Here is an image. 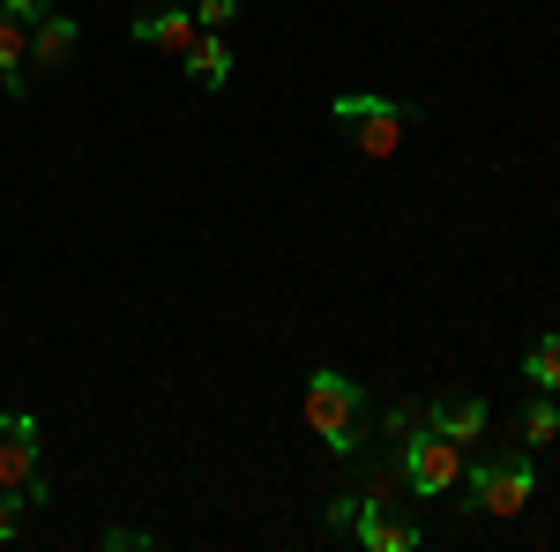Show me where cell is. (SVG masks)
Wrapping results in <instances>:
<instances>
[{"label":"cell","instance_id":"cell-1","mask_svg":"<svg viewBox=\"0 0 560 552\" xmlns=\"http://www.w3.org/2000/svg\"><path fill=\"white\" fill-rule=\"evenodd\" d=\"M300 411H306V425H314V441L337 448V456H351L359 433H366V396H359V381L337 374V366H314V374H306Z\"/></svg>","mask_w":560,"mask_h":552},{"label":"cell","instance_id":"cell-2","mask_svg":"<svg viewBox=\"0 0 560 552\" xmlns=\"http://www.w3.org/2000/svg\"><path fill=\"white\" fill-rule=\"evenodd\" d=\"M329 120H337V128H345L351 142H359V157H366V165H388V157L404 150V134H411V120H419V113H411L404 97H374V90H345V97L329 105Z\"/></svg>","mask_w":560,"mask_h":552},{"label":"cell","instance_id":"cell-3","mask_svg":"<svg viewBox=\"0 0 560 552\" xmlns=\"http://www.w3.org/2000/svg\"><path fill=\"white\" fill-rule=\"evenodd\" d=\"M464 485H471V508L486 515H523L530 508V456L523 448H509V456H478L471 470H464Z\"/></svg>","mask_w":560,"mask_h":552},{"label":"cell","instance_id":"cell-4","mask_svg":"<svg viewBox=\"0 0 560 552\" xmlns=\"http://www.w3.org/2000/svg\"><path fill=\"white\" fill-rule=\"evenodd\" d=\"M456 478H464V441L419 425V441H404V485H411L419 501H433V493H448Z\"/></svg>","mask_w":560,"mask_h":552},{"label":"cell","instance_id":"cell-5","mask_svg":"<svg viewBox=\"0 0 560 552\" xmlns=\"http://www.w3.org/2000/svg\"><path fill=\"white\" fill-rule=\"evenodd\" d=\"M23 485H38V419L0 411V493H23Z\"/></svg>","mask_w":560,"mask_h":552},{"label":"cell","instance_id":"cell-6","mask_svg":"<svg viewBox=\"0 0 560 552\" xmlns=\"http://www.w3.org/2000/svg\"><path fill=\"white\" fill-rule=\"evenodd\" d=\"M75 45H83V23H75V15H60V8H45L38 23H31V60H38V68H68V60H75Z\"/></svg>","mask_w":560,"mask_h":552},{"label":"cell","instance_id":"cell-7","mask_svg":"<svg viewBox=\"0 0 560 552\" xmlns=\"http://www.w3.org/2000/svg\"><path fill=\"white\" fill-rule=\"evenodd\" d=\"M359 545L366 552H419V522L388 515V501H366V515H359Z\"/></svg>","mask_w":560,"mask_h":552},{"label":"cell","instance_id":"cell-8","mask_svg":"<svg viewBox=\"0 0 560 552\" xmlns=\"http://www.w3.org/2000/svg\"><path fill=\"white\" fill-rule=\"evenodd\" d=\"M135 38L158 45V52H187V45L202 38V23H195V8H150V15L135 23Z\"/></svg>","mask_w":560,"mask_h":552},{"label":"cell","instance_id":"cell-9","mask_svg":"<svg viewBox=\"0 0 560 552\" xmlns=\"http://www.w3.org/2000/svg\"><path fill=\"white\" fill-rule=\"evenodd\" d=\"M31 23L23 15H0V90L8 97H31Z\"/></svg>","mask_w":560,"mask_h":552},{"label":"cell","instance_id":"cell-10","mask_svg":"<svg viewBox=\"0 0 560 552\" xmlns=\"http://www.w3.org/2000/svg\"><path fill=\"white\" fill-rule=\"evenodd\" d=\"M179 68H187V83L224 90V75H232V45H224V31H202V38L179 52Z\"/></svg>","mask_w":560,"mask_h":552},{"label":"cell","instance_id":"cell-11","mask_svg":"<svg viewBox=\"0 0 560 552\" xmlns=\"http://www.w3.org/2000/svg\"><path fill=\"white\" fill-rule=\"evenodd\" d=\"M427 425L448 433V441H478V433H486V403H478V396H441L427 411Z\"/></svg>","mask_w":560,"mask_h":552},{"label":"cell","instance_id":"cell-12","mask_svg":"<svg viewBox=\"0 0 560 552\" xmlns=\"http://www.w3.org/2000/svg\"><path fill=\"white\" fill-rule=\"evenodd\" d=\"M523 374L538 381V396H553V388H560V329H553V337H538L530 351H523Z\"/></svg>","mask_w":560,"mask_h":552},{"label":"cell","instance_id":"cell-13","mask_svg":"<svg viewBox=\"0 0 560 552\" xmlns=\"http://www.w3.org/2000/svg\"><path fill=\"white\" fill-rule=\"evenodd\" d=\"M553 433H560V411H553V403H546V396H538V403L523 411V441H530V448H546Z\"/></svg>","mask_w":560,"mask_h":552},{"label":"cell","instance_id":"cell-14","mask_svg":"<svg viewBox=\"0 0 560 552\" xmlns=\"http://www.w3.org/2000/svg\"><path fill=\"white\" fill-rule=\"evenodd\" d=\"M232 15H240V0H195V23H202V31H224Z\"/></svg>","mask_w":560,"mask_h":552},{"label":"cell","instance_id":"cell-15","mask_svg":"<svg viewBox=\"0 0 560 552\" xmlns=\"http://www.w3.org/2000/svg\"><path fill=\"white\" fill-rule=\"evenodd\" d=\"M105 545H113V552H150L158 538H150V530H120V522H113V530H105Z\"/></svg>","mask_w":560,"mask_h":552},{"label":"cell","instance_id":"cell-16","mask_svg":"<svg viewBox=\"0 0 560 552\" xmlns=\"http://www.w3.org/2000/svg\"><path fill=\"white\" fill-rule=\"evenodd\" d=\"M15 522H23V501H15V493H0V545L15 538Z\"/></svg>","mask_w":560,"mask_h":552},{"label":"cell","instance_id":"cell-17","mask_svg":"<svg viewBox=\"0 0 560 552\" xmlns=\"http://www.w3.org/2000/svg\"><path fill=\"white\" fill-rule=\"evenodd\" d=\"M52 0H0V15H23V23H38Z\"/></svg>","mask_w":560,"mask_h":552}]
</instances>
